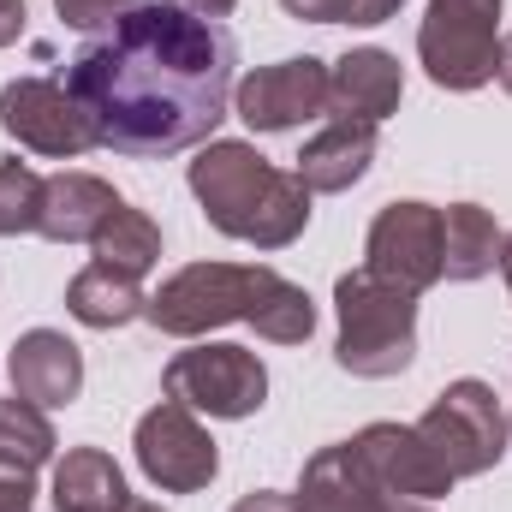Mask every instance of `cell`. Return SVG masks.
I'll return each instance as SVG.
<instances>
[{"mask_svg": "<svg viewBox=\"0 0 512 512\" xmlns=\"http://www.w3.org/2000/svg\"><path fill=\"white\" fill-rule=\"evenodd\" d=\"M239 42L185 0H131L66 66L96 149L161 161L209 143L239 90Z\"/></svg>", "mask_w": 512, "mask_h": 512, "instance_id": "1", "label": "cell"}, {"mask_svg": "<svg viewBox=\"0 0 512 512\" xmlns=\"http://www.w3.org/2000/svg\"><path fill=\"white\" fill-rule=\"evenodd\" d=\"M143 316L173 340H197L227 322H251L274 346H304L316 334L310 292L256 262H191V268L167 274L161 292H149Z\"/></svg>", "mask_w": 512, "mask_h": 512, "instance_id": "2", "label": "cell"}, {"mask_svg": "<svg viewBox=\"0 0 512 512\" xmlns=\"http://www.w3.org/2000/svg\"><path fill=\"white\" fill-rule=\"evenodd\" d=\"M191 197L203 203L209 227L256 245V251H286L310 227V191L298 173L274 167L256 155V143L239 137H209L191 161Z\"/></svg>", "mask_w": 512, "mask_h": 512, "instance_id": "3", "label": "cell"}, {"mask_svg": "<svg viewBox=\"0 0 512 512\" xmlns=\"http://www.w3.org/2000/svg\"><path fill=\"white\" fill-rule=\"evenodd\" d=\"M334 316H340V340H334V364L346 376L387 382L405 376L417 358V298L387 286L382 274L352 268L334 280Z\"/></svg>", "mask_w": 512, "mask_h": 512, "instance_id": "4", "label": "cell"}, {"mask_svg": "<svg viewBox=\"0 0 512 512\" xmlns=\"http://www.w3.org/2000/svg\"><path fill=\"white\" fill-rule=\"evenodd\" d=\"M501 54V0H429L417 30V60L429 84L471 96L495 78Z\"/></svg>", "mask_w": 512, "mask_h": 512, "instance_id": "5", "label": "cell"}, {"mask_svg": "<svg viewBox=\"0 0 512 512\" xmlns=\"http://www.w3.org/2000/svg\"><path fill=\"white\" fill-rule=\"evenodd\" d=\"M417 435L435 447V459H441V465L453 471V483H459V477H483V471L501 465L512 423H507V411H501V399H495V387L477 382V376H465V382L441 387V399L423 411Z\"/></svg>", "mask_w": 512, "mask_h": 512, "instance_id": "6", "label": "cell"}, {"mask_svg": "<svg viewBox=\"0 0 512 512\" xmlns=\"http://www.w3.org/2000/svg\"><path fill=\"white\" fill-rule=\"evenodd\" d=\"M161 393L191 405V411H209V417H256L262 399H268V370L251 346H191L179 352L167 370H161Z\"/></svg>", "mask_w": 512, "mask_h": 512, "instance_id": "7", "label": "cell"}, {"mask_svg": "<svg viewBox=\"0 0 512 512\" xmlns=\"http://www.w3.org/2000/svg\"><path fill=\"white\" fill-rule=\"evenodd\" d=\"M131 447H137L143 477H149L155 489H167V495H197V489H209L215 471H221V453H215L209 429H203L197 411L179 405V399H161L155 411H143Z\"/></svg>", "mask_w": 512, "mask_h": 512, "instance_id": "8", "label": "cell"}, {"mask_svg": "<svg viewBox=\"0 0 512 512\" xmlns=\"http://www.w3.org/2000/svg\"><path fill=\"white\" fill-rule=\"evenodd\" d=\"M0 131L48 161H78L84 149H96L90 120L78 114L72 90L54 78H12L0 90Z\"/></svg>", "mask_w": 512, "mask_h": 512, "instance_id": "9", "label": "cell"}, {"mask_svg": "<svg viewBox=\"0 0 512 512\" xmlns=\"http://www.w3.org/2000/svg\"><path fill=\"white\" fill-rule=\"evenodd\" d=\"M364 256H370L364 262L370 274H382L387 286L423 298L441 280V209L435 203H387L370 221Z\"/></svg>", "mask_w": 512, "mask_h": 512, "instance_id": "10", "label": "cell"}, {"mask_svg": "<svg viewBox=\"0 0 512 512\" xmlns=\"http://www.w3.org/2000/svg\"><path fill=\"white\" fill-rule=\"evenodd\" d=\"M233 114L251 131H298L304 120H322L328 114V66L316 54L256 66L233 90Z\"/></svg>", "mask_w": 512, "mask_h": 512, "instance_id": "11", "label": "cell"}, {"mask_svg": "<svg viewBox=\"0 0 512 512\" xmlns=\"http://www.w3.org/2000/svg\"><path fill=\"white\" fill-rule=\"evenodd\" d=\"M358 465L399 501H441L453 495V471L435 459V447L417 435V423H370L352 435Z\"/></svg>", "mask_w": 512, "mask_h": 512, "instance_id": "12", "label": "cell"}, {"mask_svg": "<svg viewBox=\"0 0 512 512\" xmlns=\"http://www.w3.org/2000/svg\"><path fill=\"white\" fill-rule=\"evenodd\" d=\"M298 512H429V501H399L358 465L352 441L322 447L298 477Z\"/></svg>", "mask_w": 512, "mask_h": 512, "instance_id": "13", "label": "cell"}, {"mask_svg": "<svg viewBox=\"0 0 512 512\" xmlns=\"http://www.w3.org/2000/svg\"><path fill=\"white\" fill-rule=\"evenodd\" d=\"M6 370H12V393L30 399V405H42V411H60V405H72L84 393V352L60 328L18 334Z\"/></svg>", "mask_w": 512, "mask_h": 512, "instance_id": "14", "label": "cell"}, {"mask_svg": "<svg viewBox=\"0 0 512 512\" xmlns=\"http://www.w3.org/2000/svg\"><path fill=\"white\" fill-rule=\"evenodd\" d=\"M399 96H405V72H399V60L387 48H352L328 72V114L334 120L382 126L387 114H399Z\"/></svg>", "mask_w": 512, "mask_h": 512, "instance_id": "15", "label": "cell"}, {"mask_svg": "<svg viewBox=\"0 0 512 512\" xmlns=\"http://www.w3.org/2000/svg\"><path fill=\"white\" fill-rule=\"evenodd\" d=\"M114 209H120V191L108 179H96V173H54V179H42L36 233L48 245H90Z\"/></svg>", "mask_w": 512, "mask_h": 512, "instance_id": "16", "label": "cell"}, {"mask_svg": "<svg viewBox=\"0 0 512 512\" xmlns=\"http://www.w3.org/2000/svg\"><path fill=\"white\" fill-rule=\"evenodd\" d=\"M370 161H376V126L370 120H328L304 143L292 173L304 179L310 197H334V191H352L370 173Z\"/></svg>", "mask_w": 512, "mask_h": 512, "instance_id": "17", "label": "cell"}, {"mask_svg": "<svg viewBox=\"0 0 512 512\" xmlns=\"http://www.w3.org/2000/svg\"><path fill=\"white\" fill-rule=\"evenodd\" d=\"M48 501L60 512H126L131 489H126V471L102 447H72L54 465V495Z\"/></svg>", "mask_w": 512, "mask_h": 512, "instance_id": "18", "label": "cell"}, {"mask_svg": "<svg viewBox=\"0 0 512 512\" xmlns=\"http://www.w3.org/2000/svg\"><path fill=\"white\" fill-rule=\"evenodd\" d=\"M501 245H507V233L495 227L489 209H477V203L441 209V274L447 280H483V274H495Z\"/></svg>", "mask_w": 512, "mask_h": 512, "instance_id": "19", "label": "cell"}, {"mask_svg": "<svg viewBox=\"0 0 512 512\" xmlns=\"http://www.w3.org/2000/svg\"><path fill=\"white\" fill-rule=\"evenodd\" d=\"M143 286L120 274V268H108V262H90L84 274H72V286H66V310H72V322H84V328H126L143 316Z\"/></svg>", "mask_w": 512, "mask_h": 512, "instance_id": "20", "label": "cell"}, {"mask_svg": "<svg viewBox=\"0 0 512 512\" xmlns=\"http://www.w3.org/2000/svg\"><path fill=\"white\" fill-rule=\"evenodd\" d=\"M90 251H96V262H108V268H120L131 280H143V274L161 262V227H155L143 209L120 203V209L102 221V233L90 239Z\"/></svg>", "mask_w": 512, "mask_h": 512, "instance_id": "21", "label": "cell"}, {"mask_svg": "<svg viewBox=\"0 0 512 512\" xmlns=\"http://www.w3.org/2000/svg\"><path fill=\"white\" fill-rule=\"evenodd\" d=\"M54 423H48V411L42 405H30V399H0V459H12V465H24V471H42L48 459H54Z\"/></svg>", "mask_w": 512, "mask_h": 512, "instance_id": "22", "label": "cell"}, {"mask_svg": "<svg viewBox=\"0 0 512 512\" xmlns=\"http://www.w3.org/2000/svg\"><path fill=\"white\" fill-rule=\"evenodd\" d=\"M36 215H42V173L24 161H0V239L36 233Z\"/></svg>", "mask_w": 512, "mask_h": 512, "instance_id": "23", "label": "cell"}, {"mask_svg": "<svg viewBox=\"0 0 512 512\" xmlns=\"http://www.w3.org/2000/svg\"><path fill=\"white\" fill-rule=\"evenodd\" d=\"M131 0H54V12L72 24V30H102L108 18H120Z\"/></svg>", "mask_w": 512, "mask_h": 512, "instance_id": "24", "label": "cell"}, {"mask_svg": "<svg viewBox=\"0 0 512 512\" xmlns=\"http://www.w3.org/2000/svg\"><path fill=\"white\" fill-rule=\"evenodd\" d=\"M36 507V471L0 459V512H30Z\"/></svg>", "mask_w": 512, "mask_h": 512, "instance_id": "25", "label": "cell"}, {"mask_svg": "<svg viewBox=\"0 0 512 512\" xmlns=\"http://www.w3.org/2000/svg\"><path fill=\"white\" fill-rule=\"evenodd\" d=\"M304 24H352V0H280Z\"/></svg>", "mask_w": 512, "mask_h": 512, "instance_id": "26", "label": "cell"}, {"mask_svg": "<svg viewBox=\"0 0 512 512\" xmlns=\"http://www.w3.org/2000/svg\"><path fill=\"white\" fill-rule=\"evenodd\" d=\"M24 0H0V48H12L18 36H24Z\"/></svg>", "mask_w": 512, "mask_h": 512, "instance_id": "27", "label": "cell"}, {"mask_svg": "<svg viewBox=\"0 0 512 512\" xmlns=\"http://www.w3.org/2000/svg\"><path fill=\"white\" fill-rule=\"evenodd\" d=\"M233 512H298V501H292V495H274V489H256V495H245Z\"/></svg>", "mask_w": 512, "mask_h": 512, "instance_id": "28", "label": "cell"}, {"mask_svg": "<svg viewBox=\"0 0 512 512\" xmlns=\"http://www.w3.org/2000/svg\"><path fill=\"white\" fill-rule=\"evenodd\" d=\"M405 0H352V24H387Z\"/></svg>", "mask_w": 512, "mask_h": 512, "instance_id": "29", "label": "cell"}, {"mask_svg": "<svg viewBox=\"0 0 512 512\" xmlns=\"http://www.w3.org/2000/svg\"><path fill=\"white\" fill-rule=\"evenodd\" d=\"M495 78H501V90L512 96V30L501 36V54H495Z\"/></svg>", "mask_w": 512, "mask_h": 512, "instance_id": "30", "label": "cell"}, {"mask_svg": "<svg viewBox=\"0 0 512 512\" xmlns=\"http://www.w3.org/2000/svg\"><path fill=\"white\" fill-rule=\"evenodd\" d=\"M185 6H191V12H203V18H227L239 0H185Z\"/></svg>", "mask_w": 512, "mask_h": 512, "instance_id": "31", "label": "cell"}, {"mask_svg": "<svg viewBox=\"0 0 512 512\" xmlns=\"http://www.w3.org/2000/svg\"><path fill=\"white\" fill-rule=\"evenodd\" d=\"M501 274H507V292H512V233H507V245H501Z\"/></svg>", "mask_w": 512, "mask_h": 512, "instance_id": "32", "label": "cell"}, {"mask_svg": "<svg viewBox=\"0 0 512 512\" xmlns=\"http://www.w3.org/2000/svg\"><path fill=\"white\" fill-rule=\"evenodd\" d=\"M126 512H167V507H155V501H126Z\"/></svg>", "mask_w": 512, "mask_h": 512, "instance_id": "33", "label": "cell"}]
</instances>
